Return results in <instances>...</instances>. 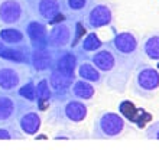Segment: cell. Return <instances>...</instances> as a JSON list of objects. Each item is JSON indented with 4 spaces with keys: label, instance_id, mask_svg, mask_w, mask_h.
<instances>
[{
    "label": "cell",
    "instance_id": "obj_16",
    "mask_svg": "<svg viewBox=\"0 0 159 150\" xmlns=\"http://www.w3.org/2000/svg\"><path fill=\"white\" fill-rule=\"evenodd\" d=\"M94 85H93L90 81L87 79H74V82L72 85L70 87V94L71 97L77 98V100H91L93 97H94Z\"/></svg>",
    "mask_w": 159,
    "mask_h": 150
},
{
    "label": "cell",
    "instance_id": "obj_23",
    "mask_svg": "<svg viewBox=\"0 0 159 150\" xmlns=\"http://www.w3.org/2000/svg\"><path fill=\"white\" fill-rule=\"evenodd\" d=\"M17 94L29 103H36V82L32 78H29L17 88Z\"/></svg>",
    "mask_w": 159,
    "mask_h": 150
},
{
    "label": "cell",
    "instance_id": "obj_20",
    "mask_svg": "<svg viewBox=\"0 0 159 150\" xmlns=\"http://www.w3.org/2000/svg\"><path fill=\"white\" fill-rule=\"evenodd\" d=\"M78 75L80 78L83 79H87L90 82H94V84H101L103 82V74H101L91 61H83L81 64H78Z\"/></svg>",
    "mask_w": 159,
    "mask_h": 150
},
{
    "label": "cell",
    "instance_id": "obj_15",
    "mask_svg": "<svg viewBox=\"0 0 159 150\" xmlns=\"http://www.w3.org/2000/svg\"><path fill=\"white\" fill-rule=\"evenodd\" d=\"M17 123H19V127L23 131V134L34 136L41 129V116L34 110H29V111L22 114V117L19 118Z\"/></svg>",
    "mask_w": 159,
    "mask_h": 150
},
{
    "label": "cell",
    "instance_id": "obj_5",
    "mask_svg": "<svg viewBox=\"0 0 159 150\" xmlns=\"http://www.w3.org/2000/svg\"><path fill=\"white\" fill-rule=\"evenodd\" d=\"M159 88V71L151 65H139L133 81L134 95L149 98Z\"/></svg>",
    "mask_w": 159,
    "mask_h": 150
},
{
    "label": "cell",
    "instance_id": "obj_25",
    "mask_svg": "<svg viewBox=\"0 0 159 150\" xmlns=\"http://www.w3.org/2000/svg\"><path fill=\"white\" fill-rule=\"evenodd\" d=\"M23 137V131L20 127H17V123L0 126V140H15V139Z\"/></svg>",
    "mask_w": 159,
    "mask_h": 150
},
{
    "label": "cell",
    "instance_id": "obj_26",
    "mask_svg": "<svg viewBox=\"0 0 159 150\" xmlns=\"http://www.w3.org/2000/svg\"><path fill=\"white\" fill-rule=\"evenodd\" d=\"M87 33V28L84 26L83 20H81V17L77 19L75 23H74V36H72V41H71V48H75L77 43H78L83 36Z\"/></svg>",
    "mask_w": 159,
    "mask_h": 150
},
{
    "label": "cell",
    "instance_id": "obj_7",
    "mask_svg": "<svg viewBox=\"0 0 159 150\" xmlns=\"http://www.w3.org/2000/svg\"><path fill=\"white\" fill-rule=\"evenodd\" d=\"M26 3L30 15L48 23H51L59 13H67L65 0H26Z\"/></svg>",
    "mask_w": 159,
    "mask_h": 150
},
{
    "label": "cell",
    "instance_id": "obj_9",
    "mask_svg": "<svg viewBox=\"0 0 159 150\" xmlns=\"http://www.w3.org/2000/svg\"><path fill=\"white\" fill-rule=\"evenodd\" d=\"M119 55L129 59L139 61L142 52H139V41L132 32H119L113 36L111 41L107 42Z\"/></svg>",
    "mask_w": 159,
    "mask_h": 150
},
{
    "label": "cell",
    "instance_id": "obj_22",
    "mask_svg": "<svg viewBox=\"0 0 159 150\" xmlns=\"http://www.w3.org/2000/svg\"><path fill=\"white\" fill-rule=\"evenodd\" d=\"M103 46V42L100 41V38L97 36L96 32H90L85 35L84 41L81 42V52H87V54H94L96 51H98Z\"/></svg>",
    "mask_w": 159,
    "mask_h": 150
},
{
    "label": "cell",
    "instance_id": "obj_1",
    "mask_svg": "<svg viewBox=\"0 0 159 150\" xmlns=\"http://www.w3.org/2000/svg\"><path fill=\"white\" fill-rule=\"evenodd\" d=\"M126 129L125 118L113 111H103L93 124V137L98 140H110L120 137Z\"/></svg>",
    "mask_w": 159,
    "mask_h": 150
},
{
    "label": "cell",
    "instance_id": "obj_21",
    "mask_svg": "<svg viewBox=\"0 0 159 150\" xmlns=\"http://www.w3.org/2000/svg\"><path fill=\"white\" fill-rule=\"evenodd\" d=\"M93 4V0H65L67 13L71 12V15H78L80 17H83Z\"/></svg>",
    "mask_w": 159,
    "mask_h": 150
},
{
    "label": "cell",
    "instance_id": "obj_24",
    "mask_svg": "<svg viewBox=\"0 0 159 150\" xmlns=\"http://www.w3.org/2000/svg\"><path fill=\"white\" fill-rule=\"evenodd\" d=\"M119 111H120V116L123 118H126L130 123H136L138 116H139V108H136V105L132 101H129V100L121 101L120 104H119Z\"/></svg>",
    "mask_w": 159,
    "mask_h": 150
},
{
    "label": "cell",
    "instance_id": "obj_4",
    "mask_svg": "<svg viewBox=\"0 0 159 150\" xmlns=\"http://www.w3.org/2000/svg\"><path fill=\"white\" fill-rule=\"evenodd\" d=\"M87 105L77 98H67L61 101V104L55 105L54 111L51 113V121L57 124L67 123H80L87 117Z\"/></svg>",
    "mask_w": 159,
    "mask_h": 150
},
{
    "label": "cell",
    "instance_id": "obj_13",
    "mask_svg": "<svg viewBox=\"0 0 159 150\" xmlns=\"http://www.w3.org/2000/svg\"><path fill=\"white\" fill-rule=\"evenodd\" d=\"M32 52L30 43L25 42L20 45H6L0 54V58L17 65H28L29 67V56Z\"/></svg>",
    "mask_w": 159,
    "mask_h": 150
},
{
    "label": "cell",
    "instance_id": "obj_17",
    "mask_svg": "<svg viewBox=\"0 0 159 150\" xmlns=\"http://www.w3.org/2000/svg\"><path fill=\"white\" fill-rule=\"evenodd\" d=\"M140 52L148 59L158 62V68H159V32L148 35L143 39L142 46H140Z\"/></svg>",
    "mask_w": 159,
    "mask_h": 150
},
{
    "label": "cell",
    "instance_id": "obj_11",
    "mask_svg": "<svg viewBox=\"0 0 159 150\" xmlns=\"http://www.w3.org/2000/svg\"><path fill=\"white\" fill-rule=\"evenodd\" d=\"M55 55H57V49L51 48V46L39 48V49H32L29 56V67L36 74L48 72L51 68L54 67Z\"/></svg>",
    "mask_w": 159,
    "mask_h": 150
},
{
    "label": "cell",
    "instance_id": "obj_2",
    "mask_svg": "<svg viewBox=\"0 0 159 150\" xmlns=\"http://www.w3.org/2000/svg\"><path fill=\"white\" fill-rule=\"evenodd\" d=\"M30 19L26 0H0V28H25Z\"/></svg>",
    "mask_w": 159,
    "mask_h": 150
},
{
    "label": "cell",
    "instance_id": "obj_27",
    "mask_svg": "<svg viewBox=\"0 0 159 150\" xmlns=\"http://www.w3.org/2000/svg\"><path fill=\"white\" fill-rule=\"evenodd\" d=\"M146 137L149 140H159V121H155V123L148 126Z\"/></svg>",
    "mask_w": 159,
    "mask_h": 150
},
{
    "label": "cell",
    "instance_id": "obj_19",
    "mask_svg": "<svg viewBox=\"0 0 159 150\" xmlns=\"http://www.w3.org/2000/svg\"><path fill=\"white\" fill-rule=\"evenodd\" d=\"M0 41L4 45H20L26 42V35L20 28L7 26L0 29Z\"/></svg>",
    "mask_w": 159,
    "mask_h": 150
},
{
    "label": "cell",
    "instance_id": "obj_14",
    "mask_svg": "<svg viewBox=\"0 0 159 150\" xmlns=\"http://www.w3.org/2000/svg\"><path fill=\"white\" fill-rule=\"evenodd\" d=\"M78 55L72 51L67 49H57V55H55V62L54 67L55 69L61 71L65 75H71L75 77V69L78 67Z\"/></svg>",
    "mask_w": 159,
    "mask_h": 150
},
{
    "label": "cell",
    "instance_id": "obj_8",
    "mask_svg": "<svg viewBox=\"0 0 159 150\" xmlns=\"http://www.w3.org/2000/svg\"><path fill=\"white\" fill-rule=\"evenodd\" d=\"M75 20V17L68 16L65 20L55 23L52 30L48 33V46L54 49H65L68 45H71Z\"/></svg>",
    "mask_w": 159,
    "mask_h": 150
},
{
    "label": "cell",
    "instance_id": "obj_18",
    "mask_svg": "<svg viewBox=\"0 0 159 150\" xmlns=\"http://www.w3.org/2000/svg\"><path fill=\"white\" fill-rule=\"evenodd\" d=\"M52 100V90L46 77H42L36 81V105L41 111L48 108V103Z\"/></svg>",
    "mask_w": 159,
    "mask_h": 150
},
{
    "label": "cell",
    "instance_id": "obj_28",
    "mask_svg": "<svg viewBox=\"0 0 159 150\" xmlns=\"http://www.w3.org/2000/svg\"><path fill=\"white\" fill-rule=\"evenodd\" d=\"M151 120H152V114L146 113L143 108H139V116H138V120H136L134 124L138 126L139 129H143V127H145V123H146V121H151Z\"/></svg>",
    "mask_w": 159,
    "mask_h": 150
},
{
    "label": "cell",
    "instance_id": "obj_10",
    "mask_svg": "<svg viewBox=\"0 0 159 150\" xmlns=\"http://www.w3.org/2000/svg\"><path fill=\"white\" fill-rule=\"evenodd\" d=\"M81 20L87 29H100L109 26L113 22V7L107 3L93 4L88 12L81 17Z\"/></svg>",
    "mask_w": 159,
    "mask_h": 150
},
{
    "label": "cell",
    "instance_id": "obj_6",
    "mask_svg": "<svg viewBox=\"0 0 159 150\" xmlns=\"http://www.w3.org/2000/svg\"><path fill=\"white\" fill-rule=\"evenodd\" d=\"M26 74L20 65L0 58V92H13L25 82Z\"/></svg>",
    "mask_w": 159,
    "mask_h": 150
},
{
    "label": "cell",
    "instance_id": "obj_3",
    "mask_svg": "<svg viewBox=\"0 0 159 150\" xmlns=\"http://www.w3.org/2000/svg\"><path fill=\"white\" fill-rule=\"evenodd\" d=\"M32 104L19 94L0 92V126L17 123L23 113L32 110Z\"/></svg>",
    "mask_w": 159,
    "mask_h": 150
},
{
    "label": "cell",
    "instance_id": "obj_29",
    "mask_svg": "<svg viewBox=\"0 0 159 150\" xmlns=\"http://www.w3.org/2000/svg\"><path fill=\"white\" fill-rule=\"evenodd\" d=\"M4 46H6V45H4L3 42L0 41V54H2V51H3V49H4Z\"/></svg>",
    "mask_w": 159,
    "mask_h": 150
},
{
    "label": "cell",
    "instance_id": "obj_12",
    "mask_svg": "<svg viewBox=\"0 0 159 150\" xmlns=\"http://www.w3.org/2000/svg\"><path fill=\"white\" fill-rule=\"evenodd\" d=\"M25 35L29 38L32 49H39V48L48 46V29L42 20L29 19L25 25Z\"/></svg>",
    "mask_w": 159,
    "mask_h": 150
}]
</instances>
